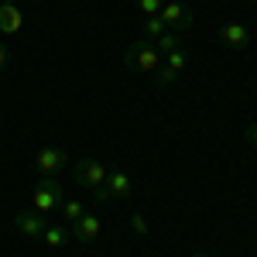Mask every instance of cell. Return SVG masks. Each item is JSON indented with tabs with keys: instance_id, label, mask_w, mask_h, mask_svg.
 <instances>
[{
	"instance_id": "obj_1",
	"label": "cell",
	"mask_w": 257,
	"mask_h": 257,
	"mask_svg": "<svg viewBox=\"0 0 257 257\" xmlns=\"http://www.w3.org/2000/svg\"><path fill=\"white\" fill-rule=\"evenodd\" d=\"M123 65L131 69V72H155L161 65V52L155 48V41H131L127 48H123Z\"/></svg>"
},
{
	"instance_id": "obj_2",
	"label": "cell",
	"mask_w": 257,
	"mask_h": 257,
	"mask_svg": "<svg viewBox=\"0 0 257 257\" xmlns=\"http://www.w3.org/2000/svg\"><path fill=\"white\" fill-rule=\"evenodd\" d=\"M62 202H65V192H62L59 178L55 175H41L38 185H35V192H31V209H38L41 216H45V213H55Z\"/></svg>"
},
{
	"instance_id": "obj_3",
	"label": "cell",
	"mask_w": 257,
	"mask_h": 257,
	"mask_svg": "<svg viewBox=\"0 0 257 257\" xmlns=\"http://www.w3.org/2000/svg\"><path fill=\"white\" fill-rule=\"evenodd\" d=\"M131 192H134V178L127 175L123 168H110L106 182L99 185L93 196H96L99 202H123V199H131Z\"/></svg>"
},
{
	"instance_id": "obj_4",
	"label": "cell",
	"mask_w": 257,
	"mask_h": 257,
	"mask_svg": "<svg viewBox=\"0 0 257 257\" xmlns=\"http://www.w3.org/2000/svg\"><path fill=\"white\" fill-rule=\"evenodd\" d=\"M158 18L165 21V28H168V31H175V35L192 31V24H196L192 7H189V4H182V0H165V7H161Z\"/></svg>"
},
{
	"instance_id": "obj_5",
	"label": "cell",
	"mask_w": 257,
	"mask_h": 257,
	"mask_svg": "<svg viewBox=\"0 0 257 257\" xmlns=\"http://www.w3.org/2000/svg\"><path fill=\"white\" fill-rule=\"evenodd\" d=\"M72 175H76V182H79L82 189L96 192L99 185L106 182V175H110V168H106V165H103L99 158H79L76 165H72Z\"/></svg>"
},
{
	"instance_id": "obj_6",
	"label": "cell",
	"mask_w": 257,
	"mask_h": 257,
	"mask_svg": "<svg viewBox=\"0 0 257 257\" xmlns=\"http://www.w3.org/2000/svg\"><path fill=\"white\" fill-rule=\"evenodd\" d=\"M65 151H62V148H52V144H48V148H41L38 155H35V168H38L41 175H59L62 168H65Z\"/></svg>"
},
{
	"instance_id": "obj_7",
	"label": "cell",
	"mask_w": 257,
	"mask_h": 257,
	"mask_svg": "<svg viewBox=\"0 0 257 257\" xmlns=\"http://www.w3.org/2000/svg\"><path fill=\"white\" fill-rule=\"evenodd\" d=\"M14 226H18L28 240H38L48 223H45V216H41L38 209H21V213H14Z\"/></svg>"
},
{
	"instance_id": "obj_8",
	"label": "cell",
	"mask_w": 257,
	"mask_h": 257,
	"mask_svg": "<svg viewBox=\"0 0 257 257\" xmlns=\"http://www.w3.org/2000/svg\"><path fill=\"white\" fill-rule=\"evenodd\" d=\"M99 230H103V223L93 213H82L76 223H69V233H72V240H79V243H93L99 237Z\"/></svg>"
},
{
	"instance_id": "obj_9",
	"label": "cell",
	"mask_w": 257,
	"mask_h": 257,
	"mask_svg": "<svg viewBox=\"0 0 257 257\" xmlns=\"http://www.w3.org/2000/svg\"><path fill=\"white\" fill-rule=\"evenodd\" d=\"M219 38H223L226 48H247L250 31H247V24H240V21H226V24L219 28Z\"/></svg>"
},
{
	"instance_id": "obj_10",
	"label": "cell",
	"mask_w": 257,
	"mask_h": 257,
	"mask_svg": "<svg viewBox=\"0 0 257 257\" xmlns=\"http://www.w3.org/2000/svg\"><path fill=\"white\" fill-rule=\"evenodd\" d=\"M21 11L18 4H0V35H18L21 31Z\"/></svg>"
},
{
	"instance_id": "obj_11",
	"label": "cell",
	"mask_w": 257,
	"mask_h": 257,
	"mask_svg": "<svg viewBox=\"0 0 257 257\" xmlns=\"http://www.w3.org/2000/svg\"><path fill=\"white\" fill-rule=\"evenodd\" d=\"M165 69H172L175 76H185V69H189V52L185 48H175V52H168L165 59H161Z\"/></svg>"
},
{
	"instance_id": "obj_12",
	"label": "cell",
	"mask_w": 257,
	"mask_h": 257,
	"mask_svg": "<svg viewBox=\"0 0 257 257\" xmlns=\"http://www.w3.org/2000/svg\"><path fill=\"white\" fill-rule=\"evenodd\" d=\"M165 31H168V28H165V21H161V18H144V21H141V38H144V41H158Z\"/></svg>"
},
{
	"instance_id": "obj_13",
	"label": "cell",
	"mask_w": 257,
	"mask_h": 257,
	"mask_svg": "<svg viewBox=\"0 0 257 257\" xmlns=\"http://www.w3.org/2000/svg\"><path fill=\"white\" fill-rule=\"evenodd\" d=\"M69 237H72V233H69L65 226H45V233H41V240H45L48 247H65Z\"/></svg>"
},
{
	"instance_id": "obj_14",
	"label": "cell",
	"mask_w": 257,
	"mask_h": 257,
	"mask_svg": "<svg viewBox=\"0 0 257 257\" xmlns=\"http://www.w3.org/2000/svg\"><path fill=\"white\" fill-rule=\"evenodd\" d=\"M155 48L161 52V59L168 55V52H175V48H182V35H175V31H165L158 41H155Z\"/></svg>"
},
{
	"instance_id": "obj_15",
	"label": "cell",
	"mask_w": 257,
	"mask_h": 257,
	"mask_svg": "<svg viewBox=\"0 0 257 257\" xmlns=\"http://www.w3.org/2000/svg\"><path fill=\"white\" fill-rule=\"evenodd\" d=\"M178 79H182V76H175V72H172V69H165V65L155 69V86H158V89H172Z\"/></svg>"
},
{
	"instance_id": "obj_16",
	"label": "cell",
	"mask_w": 257,
	"mask_h": 257,
	"mask_svg": "<svg viewBox=\"0 0 257 257\" xmlns=\"http://www.w3.org/2000/svg\"><path fill=\"white\" fill-rule=\"evenodd\" d=\"M59 209H62V216L69 219V223H76V219H79L82 213H86V209H82V202H76V199H65Z\"/></svg>"
},
{
	"instance_id": "obj_17",
	"label": "cell",
	"mask_w": 257,
	"mask_h": 257,
	"mask_svg": "<svg viewBox=\"0 0 257 257\" xmlns=\"http://www.w3.org/2000/svg\"><path fill=\"white\" fill-rule=\"evenodd\" d=\"M161 7H165V0H138V11L144 18H158Z\"/></svg>"
},
{
	"instance_id": "obj_18",
	"label": "cell",
	"mask_w": 257,
	"mask_h": 257,
	"mask_svg": "<svg viewBox=\"0 0 257 257\" xmlns=\"http://www.w3.org/2000/svg\"><path fill=\"white\" fill-rule=\"evenodd\" d=\"M131 230H134V233H138V237H144V233H148V230H151V226H148V219L141 216V213H134V216H131Z\"/></svg>"
},
{
	"instance_id": "obj_19",
	"label": "cell",
	"mask_w": 257,
	"mask_h": 257,
	"mask_svg": "<svg viewBox=\"0 0 257 257\" xmlns=\"http://www.w3.org/2000/svg\"><path fill=\"white\" fill-rule=\"evenodd\" d=\"M243 138H247L250 148H257V123H247V134H243Z\"/></svg>"
},
{
	"instance_id": "obj_20",
	"label": "cell",
	"mask_w": 257,
	"mask_h": 257,
	"mask_svg": "<svg viewBox=\"0 0 257 257\" xmlns=\"http://www.w3.org/2000/svg\"><path fill=\"white\" fill-rule=\"evenodd\" d=\"M7 65H11V48H7V45H0V72H4Z\"/></svg>"
},
{
	"instance_id": "obj_21",
	"label": "cell",
	"mask_w": 257,
	"mask_h": 257,
	"mask_svg": "<svg viewBox=\"0 0 257 257\" xmlns=\"http://www.w3.org/2000/svg\"><path fill=\"white\" fill-rule=\"evenodd\" d=\"M196 257H206V254H196Z\"/></svg>"
}]
</instances>
